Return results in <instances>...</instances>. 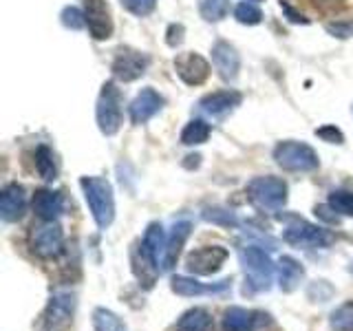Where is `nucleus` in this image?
<instances>
[{
    "label": "nucleus",
    "mask_w": 353,
    "mask_h": 331,
    "mask_svg": "<svg viewBox=\"0 0 353 331\" xmlns=\"http://www.w3.org/2000/svg\"><path fill=\"white\" fill-rule=\"evenodd\" d=\"M80 185L95 225L99 230L110 228L115 221V194L110 181H106L104 177H82Z\"/></svg>",
    "instance_id": "f257e3e1"
},
{
    "label": "nucleus",
    "mask_w": 353,
    "mask_h": 331,
    "mask_svg": "<svg viewBox=\"0 0 353 331\" xmlns=\"http://www.w3.org/2000/svg\"><path fill=\"white\" fill-rule=\"evenodd\" d=\"M239 259L243 265V272H245V283L250 290L252 292H268L272 287V279L276 272V265L272 263L270 254L256 245H248L241 250Z\"/></svg>",
    "instance_id": "f03ea898"
},
{
    "label": "nucleus",
    "mask_w": 353,
    "mask_h": 331,
    "mask_svg": "<svg viewBox=\"0 0 353 331\" xmlns=\"http://www.w3.org/2000/svg\"><path fill=\"white\" fill-rule=\"evenodd\" d=\"M245 190L250 201L265 212H279L287 205V183L279 177H254Z\"/></svg>",
    "instance_id": "7ed1b4c3"
},
{
    "label": "nucleus",
    "mask_w": 353,
    "mask_h": 331,
    "mask_svg": "<svg viewBox=\"0 0 353 331\" xmlns=\"http://www.w3.org/2000/svg\"><path fill=\"white\" fill-rule=\"evenodd\" d=\"M274 159L287 172H312L318 168V152L303 141H281L274 148Z\"/></svg>",
    "instance_id": "20e7f679"
},
{
    "label": "nucleus",
    "mask_w": 353,
    "mask_h": 331,
    "mask_svg": "<svg viewBox=\"0 0 353 331\" xmlns=\"http://www.w3.org/2000/svg\"><path fill=\"white\" fill-rule=\"evenodd\" d=\"M95 117H97V126L102 130V135L110 137L119 130V126H121V95H119V88L113 82H106L102 86V91H99Z\"/></svg>",
    "instance_id": "39448f33"
},
{
    "label": "nucleus",
    "mask_w": 353,
    "mask_h": 331,
    "mask_svg": "<svg viewBox=\"0 0 353 331\" xmlns=\"http://www.w3.org/2000/svg\"><path fill=\"white\" fill-rule=\"evenodd\" d=\"M285 243H290L292 248H327L334 243V234L327 232L325 228L309 223V221H294L285 228L283 232Z\"/></svg>",
    "instance_id": "423d86ee"
},
{
    "label": "nucleus",
    "mask_w": 353,
    "mask_h": 331,
    "mask_svg": "<svg viewBox=\"0 0 353 331\" xmlns=\"http://www.w3.org/2000/svg\"><path fill=\"white\" fill-rule=\"evenodd\" d=\"M75 294L73 292H55L47 309H44V331H66L75 316Z\"/></svg>",
    "instance_id": "0eeeda50"
},
{
    "label": "nucleus",
    "mask_w": 353,
    "mask_h": 331,
    "mask_svg": "<svg viewBox=\"0 0 353 331\" xmlns=\"http://www.w3.org/2000/svg\"><path fill=\"white\" fill-rule=\"evenodd\" d=\"M230 252L221 245H205L192 250L185 257V270L196 276H212L225 265Z\"/></svg>",
    "instance_id": "6e6552de"
},
{
    "label": "nucleus",
    "mask_w": 353,
    "mask_h": 331,
    "mask_svg": "<svg viewBox=\"0 0 353 331\" xmlns=\"http://www.w3.org/2000/svg\"><path fill=\"white\" fill-rule=\"evenodd\" d=\"M84 18L88 33L95 40H108L113 36V14L106 0H84Z\"/></svg>",
    "instance_id": "1a4fd4ad"
},
{
    "label": "nucleus",
    "mask_w": 353,
    "mask_h": 331,
    "mask_svg": "<svg viewBox=\"0 0 353 331\" xmlns=\"http://www.w3.org/2000/svg\"><path fill=\"white\" fill-rule=\"evenodd\" d=\"M148 55L135 51V49H119L113 64H110V71L117 77L119 82H135L137 77H141L148 69Z\"/></svg>",
    "instance_id": "9d476101"
},
{
    "label": "nucleus",
    "mask_w": 353,
    "mask_h": 331,
    "mask_svg": "<svg viewBox=\"0 0 353 331\" xmlns=\"http://www.w3.org/2000/svg\"><path fill=\"white\" fill-rule=\"evenodd\" d=\"M174 71L188 86H199L208 80L212 69H210V64L203 55H199L194 51H185L174 58Z\"/></svg>",
    "instance_id": "9b49d317"
},
{
    "label": "nucleus",
    "mask_w": 353,
    "mask_h": 331,
    "mask_svg": "<svg viewBox=\"0 0 353 331\" xmlns=\"http://www.w3.org/2000/svg\"><path fill=\"white\" fill-rule=\"evenodd\" d=\"M31 250L40 259H55L64 250V232L58 223H47L38 228L31 237Z\"/></svg>",
    "instance_id": "f8f14e48"
},
{
    "label": "nucleus",
    "mask_w": 353,
    "mask_h": 331,
    "mask_svg": "<svg viewBox=\"0 0 353 331\" xmlns=\"http://www.w3.org/2000/svg\"><path fill=\"white\" fill-rule=\"evenodd\" d=\"M27 212V194L20 183H7L0 192V219L5 223H16Z\"/></svg>",
    "instance_id": "ddd939ff"
},
{
    "label": "nucleus",
    "mask_w": 353,
    "mask_h": 331,
    "mask_svg": "<svg viewBox=\"0 0 353 331\" xmlns=\"http://www.w3.org/2000/svg\"><path fill=\"white\" fill-rule=\"evenodd\" d=\"M212 62H214L216 73L221 75V80L234 82L236 77H239L241 55L236 53V49L232 47L230 42H225V40L214 42V47H212Z\"/></svg>",
    "instance_id": "4468645a"
},
{
    "label": "nucleus",
    "mask_w": 353,
    "mask_h": 331,
    "mask_svg": "<svg viewBox=\"0 0 353 331\" xmlns=\"http://www.w3.org/2000/svg\"><path fill=\"white\" fill-rule=\"evenodd\" d=\"M161 108H163V97L154 91V88H143V91H139L137 97L130 102L128 115L132 124H146V121L157 115Z\"/></svg>",
    "instance_id": "2eb2a0df"
},
{
    "label": "nucleus",
    "mask_w": 353,
    "mask_h": 331,
    "mask_svg": "<svg viewBox=\"0 0 353 331\" xmlns=\"http://www.w3.org/2000/svg\"><path fill=\"white\" fill-rule=\"evenodd\" d=\"M263 323H268V316L245 307H228L223 312V331H254Z\"/></svg>",
    "instance_id": "dca6fc26"
},
{
    "label": "nucleus",
    "mask_w": 353,
    "mask_h": 331,
    "mask_svg": "<svg viewBox=\"0 0 353 331\" xmlns=\"http://www.w3.org/2000/svg\"><path fill=\"white\" fill-rule=\"evenodd\" d=\"M243 102V95L239 91H216L205 95L201 102H199V108L203 110L210 117H223L228 113H232L239 104Z\"/></svg>",
    "instance_id": "f3484780"
},
{
    "label": "nucleus",
    "mask_w": 353,
    "mask_h": 331,
    "mask_svg": "<svg viewBox=\"0 0 353 331\" xmlns=\"http://www.w3.org/2000/svg\"><path fill=\"white\" fill-rule=\"evenodd\" d=\"M31 205L36 217L42 219L44 223H53V221L60 219V214L64 212V199L55 190H36Z\"/></svg>",
    "instance_id": "a211bd4d"
},
{
    "label": "nucleus",
    "mask_w": 353,
    "mask_h": 331,
    "mask_svg": "<svg viewBox=\"0 0 353 331\" xmlns=\"http://www.w3.org/2000/svg\"><path fill=\"white\" fill-rule=\"evenodd\" d=\"M190 230H192V225L188 223V221H181V223H176L172 228L168 241H165L163 257H161V270L163 272H170L176 265V261H179V254L185 245L188 237H190Z\"/></svg>",
    "instance_id": "6ab92c4d"
},
{
    "label": "nucleus",
    "mask_w": 353,
    "mask_h": 331,
    "mask_svg": "<svg viewBox=\"0 0 353 331\" xmlns=\"http://www.w3.org/2000/svg\"><path fill=\"white\" fill-rule=\"evenodd\" d=\"M230 287V281H221L214 285H203L190 276H172L170 281V290L176 296H183V298H194V296H203V294H221L225 292Z\"/></svg>",
    "instance_id": "aec40b11"
},
{
    "label": "nucleus",
    "mask_w": 353,
    "mask_h": 331,
    "mask_svg": "<svg viewBox=\"0 0 353 331\" xmlns=\"http://www.w3.org/2000/svg\"><path fill=\"white\" fill-rule=\"evenodd\" d=\"M165 241H168V237H165L163 225L157 223V221H154V223H150L146 228V232H143L141 252H143V257L148 259V263L152 265V268H159L161 257H163V250H165Z\"/></svg>",
    "instance_id": "412c9836"
},
{
    "label": "nucleus",
    "mask_w": 353,
    "mask_h": 331,
    "mask_svg": "<svg viewBox=\"0 0 353 331\" xmlns=\"http://www.w3.org/2000/svg\"><path fill=\"white\" fill-rule=\"evenodd\" d=\"M276 279H279V287L285 294H292L301 287L305 279V268L294 257H281L279 265H276Z\"/></svg>",
    "instance_id": "4be33fe9"
},
{
    "label": "nucleus",
    "mask_w": 353,
    "mask_h": 331,
    "mask_svg": "<svg viewBox=\"0 0 353 331\" xmlns=\"http://www.w3.org/2000/svg\"><path fill=\"white\" fill-rule=\"evenodd\" d=\"M212 329V316L208 309L194 307L176 320V331H210Z\"/></svg>",
    "instance_id": "5701e85b"
},
{
    "label": "nucleus",
    "mask_w": 353,
    "mask_h": 331,
    "mask_svg": "<svg viewBox=\"0 0 353 331\" xmlns=\"http://www.w3.org/2000/svg\"><path fill=\"white\" fill-rule=\"evenodd\" d=\"M208 137H210V124L203 119L188 121L185 128L181 130V143H183V146H199V143H205Z\"/></svg>",
    "instance_id": "b1692460"
},
{
    "label": "nucleus",
    "mask_w": 353,
    "mask_h": 331,
    "mask_svg": "<svg viewBox=\"0 0 353 331\" xmlns=\"http://www.w3.org/2000/svg\"><path fill=\"white\" fill-rule=\"evenodd\" d=\"M93 329L95 331H128L124 320L106 307H97L93 312Z\"/></svg>",
    "instance_id": "393cba45"
},
{
    "label": "nucleus",
    "mask_w": 353,
    "mask_h": 331,
    "mask_svg": "<svg viewBox=\"0 0 353 331\" xmlns=\"http://www.w3.org/2000/svg\"><path fill=\"white\" fill-rule=\"evenodd\" d=\"M36 170L44 181H53L58 177V166H55V154L49 146H38L36 150Z\"/></svg>",
    "instance_id": "a878e982"
},
{
    "label": "nucleus",
    "mask_w": 353,
    "mask_h": 331,
    "mask_svg": "<svg viewBox=\"0 0 353 331\" xmlns=\"http://www.w3.org/2000/svg\"><path fill=\"white\" fill-rule=\"evenodd\" d=\"M196 7L205 22H219L230 14V0H196Z\"/></svg>",
    "instance_id": "bb28decb"
},
{
    "label": "nucleus",
    "mask_w": 353,
    "mask_h": 331,
    "mask_svg": "<svg viewBox=\"0 0 353 331\" xmlns=\"http://www.w3.org/2000/svg\"><path fill=\"white\" fill-rule=\"evenodd\" d=\"M234 18L241 22V25L254 27V25H261L263 11L256 5H254L252 0H243V3H239L236 9H234Z\"/></svg>",
    "instance_id": "cd10ccee"
},
{
    "label": "nucleus",
    "mask_w": 353,
    "mask_h": 331,
    "mask_svg": "<svg viewBox=\"0 0 353 331\" xmlns=\"http://www.w3.org/2000/svg\"><path fill=\"white\" fill-rule=\"evenodd\" d=\"M329 325L334 331H353V303L340 305L329 318Z\"/></svg>",
    "instance_id": "c85d7f7f"
},
{
    "label": "nucleus",
    "mask_w": 353,
    "mask_h": 331,
    "mask_svg": "<svg viewBox=\"0 0 353 331\" xmlns=\"http://www.w3.org/2000/svg\"><path fill=\"white\" fill-rule=\"evenodd\" d=\"M329 205L334 212L342 217H353V192L351 190H334L329 194Z\"/></svg>",
    "instance_id": "c756f323"
},
{
    "label": "nucleus",
    "mask_w": 353,
    "mask_h": 331,
    "mask_svg": "<svg viewBox=\"0 0 353 331\" xmlns=\"http://www.w3.org/2000/svg\"><path fill=\"white\" fill-rule=\"evenodd\" d=\"M121 7L126 11H130L132 16L143 18V16H150L154 7H157V0H119Z\"/></svg>",
    "instance_id": "7c9ffc66"
},
{
    "label": "nucleus",
    "mask_w": 353,
    "mask_h": 331,
    "mask_svg": "<svg viewBox=\"0 0 353 331\" xmlns=\"http://www.w3.org/2000/svg\"><path fill=\"white\" fill-rule=\"evenodd\" d=\"M62 25H64V27H69V29H73V31L86 27L84 11H80L77 7H66V9L62 11Z\"/></svg>",
    "instance_id": "2f4dec72"
},
{
    "label": "nucleus",
    "mask_w": 353,
    "mask_h": 331,
    "mask_svg": "<svg viewBox=\"0 0 353 331\" xmlns=\"http://www.w3.org/2000/svg\"><path fill=\"white\" fill-rule=\"evenodd\" d=\"M205 221H212V223H223V225H236L239 221L236 217L228 212V210H221V208H212V210H205L203 212Z\"/></svg>",
    "instance_id": "473e14b6"
},
{
    "label": "nucleus",
    "mask_w": 353,
    "mask_h": 331,
    "mask_svg": "<svg viewBox=\"0 0 353 331\" xmlns=\"http://www.w3.org/2000/svg\"><path fill=\"white\" fill-rule=\"evenodd\" d=\"M316 137H320L323 141H329V143H342V141H345V135H342V132L336 126L316 128Z\"/></svg>",
    "instance_id": "72a5a7b5"
},
{
    "label": "nucleus",
    "mask_w": 353,
    "mask_h": 331,
    "mask_svg": "<svg viewBox=\"0 0 353 331\" xmlns=\"http://www.w3.org/2000/svg\"><path fill=\"white\" fill-rule=\"evenodd\" d=\"M327 31L336 38H349L353 36V22H331L327 25Z\"/></svg>",
    "instance_id": "f704fd0d"
},
{
    "label": "nucleus",
    "mask_w": 353,
    "mask_h": 331,
    "mask_svg": "<svg viewBox=\"0 0 353 331\" xmlns=\"http://www.w3.org/2000/svg\"><path fill=\"white\" fill-rule=\"evenodd\" d=\"M181 42H183V27L181 25H172L168 29V44H170V47H179Z\"/></svg>",
    "instance_id": "c9c22d12"
},
{
    "label": "nucleus",
    "mask_w": 353,
    "mask_h": 331,
    "mask_svg": "<svg viewBox=\"0 0 353 331\" xmlns=\"http://www.w3.org/2000/svg\"><path fill=\"white\" fill-rule=\"evenodd\" d=\"M281 9L285 11L287 16H290V20H292V22H296V25H307V22H309L303 14H298V11H294V9H292L290 5H287V3H281Z\"/></svg>",
    "instance_id": "e433bc0d"
},
{
    "label": "nucleus",
    "mask_w": 353,
    "mask_h": 331,
    "mask_svg": "<svg viewBox=\"0 0 353 331\" xmlns=\"http://www.w3.org/2000/svg\"><path fill=\"white\" fill-rule=\"evenodd\" d=\"M329 210H331L329 203H327V205H316V217H320L323 221H327V223H336L338 217H336V214H329Z\"/></svg>",
    "instance_id": "4c0bfd02"
},
{
    "label": "nucleus",
    "mask_w": 353,
    "mask_h": 331,
    "mask_svg": "<svg viewBox=\"0 0 353 331\" xmlns=\"http://www.w3.org/2000/svg\"><path fill=\"white\" fill-rule=\"evenodd\" d=\"M349 272L353 274V261H351V265H349Z\"/></svg>",
    "instance_id": "58836bf2"
}]
</instances>
